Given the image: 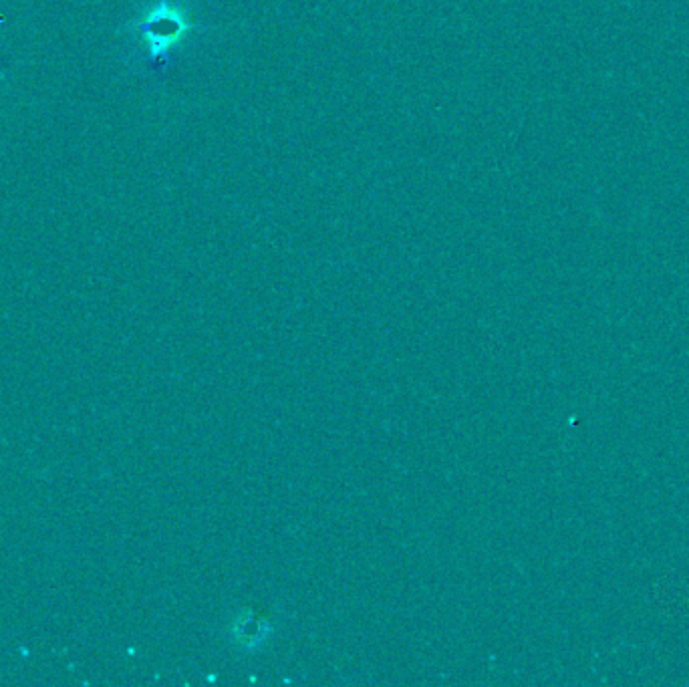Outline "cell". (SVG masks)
I'll return each mask as SVG.
<instances>
[{
	"label": "cell",
	"mask_w": 689,
	"mask_h": 687,
	"mask_svg": "<svg viewBox=\"0 0 689 687\" xmlns=\"http://www.w3.org/2000/svg\"><path fill=\"white\" fill-rule=\"evenodd\" d=\"M190 31H192V21L186 9L174 7L168 3H160L140 23L142 41L146 43L154 59L168 55L176 45L182 43V39H186Z\"/></svg>",
	"instance_id": "6da1fadb"
}]
</instances>
